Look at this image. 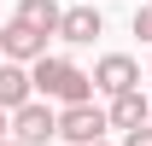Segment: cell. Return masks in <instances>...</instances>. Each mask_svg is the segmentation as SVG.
Returning <instances> with one entry per match:
<instances>
[{"mask_svg": "<svg viewBox=\"0 0 152 146\" xmlns=\"http://www.w3.org/2000/svg\"><path fill=\"white\" fill-rule=\"evenodd\" d=\"M29 82H35V99H58V111L94 99V76L82 64H70V58H53V53L29 64Z\"/></svg>", "mask_w": 152, "mask_h": 146, "instance_id": "obj_1", "label": "cell"}, {"mask_svg": "<svg viewBox=\"0 0 152 146\" xmlns=\"http://www.w3.org/2000/svg\"><path fill=\"white\" fill-rule=\"evenodd\" d=\"M105 128H111V123H105V111H99L94 99H88V105H64V111H58V140H64V146H99V140H105Z\"/></svg>", "mask_w": 152, "mask_h": 146, "instance_id": "obj_2", "label": "cell"}, {"mask_svg": "<svg viewBox=\"0 0 152 146\" xmlns=\"http://www.w3.org/2000/svg\"><path fill=\"white\" fill-rule=\"evenodd\" d=\"M53 134H58V111L47 99H29L23 111H12V140L18 146H47Z\"/></svg>", "mask_w": 152, "mask_h": 146, "instance_id": "obj_3", "label": "cell"}, {"mask_svg": "<svg viewBox=\"0 0 152 146\" xmlns=\"http://www.w3.org/2000/svg\"><path fill=\"white\" fill-rule=\"evenodd\" d=\"M0 53H6V64H35V58H47V35H35L29 23H18V18H6L0 23Z\"/></svg>", "mask_w": 152, "mask_h": 146, "instance_id": "obj_4", "label": "cell"}, {"mask_svg": "<svg viewBox=\"0 0 152 146\" xmlns=\"http://www.w3.org/2000/svg\"><path fill=\"white\" fill-rule=\"evenodd\" d=\"M94 88L111 93V99H117V93H134V88H140V64H134L129 53H105L94 64Z\"/></svg>", "mask_w": 152, "mask_h": 146, "instance_id": "obj_5", "label": "cell"}, {"mask_svg": "<svg viewBox=\"0 0 152 146\" xmlns=\"http://www.w3.org/2000/svg\"><path fill=\"white\" fill-rule=\"evenodd\" d=\"M105 123H111V128H123V134L146 128V123H152V99H146L140 88H134V93H117V99H111V111H105Z\"/></svg>", "mask_w": 152, "mask_h": 146, "instance_id": "obj_6", "label": "cell"}, {"mask_svg": "<svg viewBox=\"0 0 152 146\" xmlns=\"http://www.w3.org/2000/svg\"><path fill=\"white\" fill-rule=\"evenodd\" d=\"M58 35L70 41V47H88L94 35H105V18H99V6H70V12L58 18Z\"/></svg>", "mask_w": 152, "mask_h": 146, "instance_id": "obj_7", "label": "cell"}, {"mask_svg": "<svg viewBox=\"0 0 152 146\" xmlns=\"http://www.w3.org/2000/svg\"><path fill=\"white\" fill-rule=\"evenodd\" d=\"M35 99V82H29V70L23 64H0V111L12 117V111H23Z\"/></svg>", "mask_w": 152, "mask_h": 146, "instance_id": "obj_8", "label": "cell"}, {"mask_svg": "<svg viewBox=\"0 0 152 146\" xmlns=\"http://www.w3.org/2000/svg\"><path fill=\"white\" fill-rule=\"evenodd\" d=\"M58 18H64V12H58V0H18V23H29V29L47 35V41L58 35Z\"/></svg>", "mask_w": 152, "mask_h": 146, "instance_id": "obj_9", "label": "cell"}, {"mask_svg": "<svg viewBox=\"0 0 152 146\" xmlns=\"http://www.w3.org/2000/svg\"><path fill=\"white\" fill-rule=\"evenodd\" d=\"M134 35L152 47V0H146V6H134Z\"/></svg>", "mask_w": 152, "mask_h": 146, "instance_id": "obj_10", "label": "cell"}, {"mask_svg": "<svg viewBox=\"0 0 152 146\" xmlns=\"http://www.w3.org/2000/svg\"><path fill=\"white\" fill-rule=\"evenodd\" d=\"M123 146H152V123H146V128H134V134H123Z\"/></svg>", "mask_w": 152, "mask_h": 146, "instance_id": "obj_11", "label": "cell"}, {"mask_svg": "<svg viewBox=\"0 0 152 146\" xmlns=\"http://www.w3.org/2000/svg\"><path fill=\"white\" fill-rule=\"evenodd\" d=\"M0 140H12V117H6V111H0Z\"/></svg>", "mask_w": 152, "mask_h": 146, "instance_id": "obj_12", "label": "cell"}, {"mask_svg": "<svg viewBox=\"0 0 152 146\" xmlns=\"http://www.w3.org/2000/svg\"><path fill=\"white\" fill-rule=\"evenodd\" d=\"M0 146H18V140H0Z\"/></svg>", "mask_w": 152, "mask_h": 146, "instance_id": "obj_13", "label": "cell"}, {"mask_svg": "<svg viewBox=\"0 0 152 146\" xmlns=\"http://www.w3.org/2000/svg\"><path fill=\"white\" fill-rule=\"evenodd\" d=\"M82 6H94V0H82Z\"/></svg>", "mask_w": 152, "mask_h": 146, "instance_id": "obj_14", "label": "cell"}, {"mask_svg": "<svg viewBox=\"0 0 152 146\" xmlns=\"http://www.w3.org/2000/svg\"><path fill=\"white\" fill-rule=\"evenodd\" d=\"M99 146H105V140H99Z\"/></svg>", "mask_w": 152, "mask_h": 146, "instance_id": "obj_15", "label": "cell"}]
</instances>
